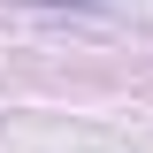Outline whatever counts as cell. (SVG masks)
<instances>
[{
    "label": "cell",
    "mask_w": 153,
    "mask_h": 153,
    "mask_svg": "<svg viewBox=\"0 0 153 153\" xmlns=\"http://www.w3.org/2000/svg\"><path fill=\"white\" fill-rule=\"evenodd\" d=\"M54 8H92V0H54Z\"/></svg>",
    "instance_id": "obj_1"
}]
</instances>
